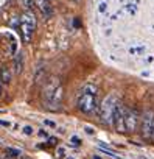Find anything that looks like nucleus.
<instances>
[{"instance_id": "nucleus-4", "label": "nucleus", "mask_w": 154, "mask_h": 159, "mask_svg": "<svg viewBox=\"0 0 154 159\" xmlns=\"http://www.w3.org/2000/svg\"><path fill=\"white\" fill-rule=\"evenodd\" d=\"M36 16L31 10H25V13L22 14L20 17V34H22V39L25 44H30L33 36H34V30H36Z\"/></svg>"}, {"instance_id": "nucleus-3", "label": "nucleus", "mask_w": 154, "mask_h": 159, "mask_svg": "<svg viewBox=\"0 0 154 159\" xmlns=\"http://www.w3.org/2000/svg\"><path fill=\"white\" fill-rule=\"evenodd\" d=\"M118 98L115 94H109L103 98V102L100 103L98 106V117H100V122L106 126H111L112 125V119H114V112H115V108L118 105Z\"/></svg>"}, {"instance_id": "nucleus-8", "label": "nucleus", "mask_w": 154, "mask_h": 159, "mask_svg": "<svg viewBox=\"0 0 154 159\" xmlns=\"http://www.w3.org/2000/svg\"><path fill=\"white\" fill-rule=\"evenodd\" d=\"M33 3L41 11L44 19H50L53 16V7L50 5V0H33Z\"/></svg>"}, {"instance_id": "nucleus-13", "label": "nucleus", "mask_w": 154, "mask_h": 159, "mask_svg": "<svg viewBox=\"0 0 154 159\" xmlns=\"http://www.w3.org/2000/svg\"><path fill=\"white\" fill-rule=\"evenodd\" d=\"M22 131H24V134H27V136H31L34 131H33V126H30V125H25L24 128H22Z\"/></svg>"}, {"instance_id": "nucleus-2", "label": "nucleus", "mask_w": 154, "mask_h": 159, "mask_svg": "<svg viewBox=\"0 0 154 159\" xmlns=\"http://www.w3.org/2000/svg\"><path fill=\"white\" fill-rule=\"evenodd\" d=\"M98 88L95 84H86L78 94L76 108L83 114H94L98 109Z\"/></svg>"}, {"instance_id": "nucleus-6", "label": "nucleus", "mask_w": 154, "mask_h": 159, "mask_svg": "<svg viewBox=\"0 0 154 159\" xmlns=\"http://www.w3.org/2000/svg\"><path fill=\"white\" fill-rule=\"evenodd\" d=\"M125 116H126V106L121 102H118L114 112V119H112V126L118 133H125Z\"/></svg>"}, {"instance_id": "nucleus-15", "label": "nucleus", "mask_w": 154, "mask_h": 159, "mask_svg": "<svg viewBox=\"0 0 154 159\" xmlns=\"http://www.w3.org/2000/svg\"><path fill=\"white\" fill-rule=\"evenodd\" d=\"M44 125H47V126H50V128H56V123H55L53 120H48V119L44 120Z\"/></svg>"}, {"instance_id": "nucleus-17", "label": "nucleus", "mask_w": 154, "mask_h": 159, "mask_svg": "<svg viewBox=\"0 0 154 159\" xmlns=\"http://www.w3.org/2000/svg\"><path fill=\"white\" fill-rule=\"evenodd\" d=\"M48 143L50 145H56L58 143V139L56 137H48Z\"/></svg>"}, {"instance_id": "nucleus-19", "label": "nucleus", "mask_w": 154, "mask_h": 159, "mask_svg": "<svg viewBox=\"0 0 154 159\" xmlns=\"http://www.w3.org/2000/svg\"><path fill=\"white\" fill-rule=\"evenodd\" d=\"M39 136H47V133H45V131L42 129V131H39Z\"/></svg>"}, {"instance_id": "nucleus-18", "label": "nucleus", "mask_w": 154, "mask_h": 159, "mask_svg": "<svg viewBox=\"0 0 154 159\" xmlns=\"http://www.w3.org/2000/svg\"><path fill=\"white\" fill-rule=\"evenodd\" d=\"M84 129H86V133H87V134H94V133H95V131H94V129H92L90 126H86Z\"/></svg>"}, {"instance_id": "nucleus-23", "label": "nucleus", "mask_w": 154, "mask_h": 159, "mask_svg": "<svg viewBox=\"0 0 154 159\" xmlns=\"http://www.w3.org/2000/svg\"><path fill=\"white\" fill-rule=\"evenodd\" d=\"M94 159H101V157H98V156H95V157H94Z\"/></svg>"}, {"instance_id": "nucleus-22", "label": "nucleus", "mask_w": 154, "mask_h": 159, "mask_svg": "<svg viewBox=\"0 0 154 159\" xmlns=\"http://www.w3.org/2000/svg\"><path fill=\"white\" fill-rule=\"evenodd\" d=\"M0 95H2V83H0Z\"/></svg>"}, {"instance_id": "nucleus-1", "label": "nucleus", "mask_w": 154, "mask_h": 159, "mask_svg": "<svg viewBox=\"0 0 154 159\" xmlns=\"http://www.w3.org/2000/svg\"><path fill=\"white\" fill-rule=\"evenodd\" d=\"M62 98H64V88L61 86L59 80L50 78L42 89V102L45 108L50 111H59Z\"/></svg>"}, {"instance_id": "nucleus-12", "label": "nucleus", "mask_w": 154, "mask_h": 159, "mask_svg": "<svg viewBox=\"0 0 154 159\" xmlns=\"http://www.w3.org/2000/svg\"><path fill=\"white\" fill-rule=\"evenodd\" d=\"M70 143L73 145V147H81V139L78 137V136H72V139H70Z\"/></svg>"}, {"instance_id": "nucleus-24", "label": "nucleus", "mask_w": 154, "mask_h": 159, "mask_svg": "<svg viewBox=\"0 0 154 159\" xmlns=\"http://www.w3.org/2000/svg\"><path fill=\"white\" fill-rule=\"evenodd\" d=\"M65 159H75V157H65Z\"/></svg>"}, {"instance_id": "nucleus-7", "label": "nucleus", "mask_w": 154, "mask_h": 159, "mask_svg": "<svg viewBox=\"0 0 154 159\" xmlns=\"http://www.w3.org/2000/svg\"><path fill=\"white\" fill-rule=\"evenodd\" d=\"M139 120H140V114H139L135 109L126 108V116H125V131H128V133H134V131L137 129Z\"/></svg>"}, {"instance_id": "nucleus-16", "label": "nucleus", "mask_w": 154, "mask_h": 159, "mask_svg": "<svg viewBox=\"0 0 154 159\" xmlns=\"http://www.w3.org/2000/svg\"><path fill=\"white\" fill-rule=\"evenodd\" d=\"M0 126H7V128H10V126H13V123L8 122V120H0Z\"/></svg>"}, {"instance_id": "nucleus-11", "label": "nucleus", "mask_w": 154, "mask_h": 159, "mask_svg": "<svg viewBox=\"0 0 154 159\" xmlns=\"http://www.w3.org/2000/svg\"><path fill=\"white\" fill-rule=\"evenodd\" d=\"M5 151H7V154L11 156V157H19V156L22 154V150H19V148H13V147H8Z\"/></svg>"}, {"instance_id": "nucleus-14", "label": "nucleus", "mask_w": 154, "mask_h": 159, "mask_svg": "<svg viewBox=\"0 0 154 159\" xmlns=\"http://www.w3.org/2000/svg\"><path fill=\"white\" fill-rule=\"evenodd\" d=\"M56 156L61 159V157H65V148L64 147H58V150H56Z\"/></svg>"}, {"instance_id": "nucleus-5", "label": "nucleus", "mask_w": 154, "mask_h": 159, "mask_svg": "<svg viewBox=\"0 0 154 159\" xmlns=\"http://www.w3.org/2000/svg\"><path fill=\"white\" fill-rule=\"evenodd\" d=\"M152 128H154V111L146 109L140 116V133H142L143 139L151 140V137H152Z\"/></svg>"}, {"instance_id": "nucleus-25", "label": "nucleus", "mask_w": 154, "mask_h": 159, "mask_svg": "<svg viewBox=\"0 0 154 159\" xmlns=\"http://www.w3.org/2000/svg\"><path fill=\"white\" fill-rule=\"evenodd\" d=\"M0 142H2V139H0Z\"/></svg>"}, {"instance_id": "nucleus-21", "label": "nucleus", "mask_w": 154, "mask_h": 159, "mask_svg": "<svg viewBox=\"0 0 154 159\" xmlns=\"http://www.w3.org/2000/svg\"><path fill=\"white\" fill-rule=\"evenodd\" d=\"M151 140H154V128H152V137H151Z\"/></svg>"}, {"instance_id": "nucleus-10", "label": "nucleus", "mask_w": 154, "mask_h": 159, "mask_svg": "<svg viewBox=\"0 0 154 159\" xmlns=\"http://www.w3.org/2000/svg\"><path fill=\"white\" fill-rule=\"evenodd\" d=\"M11 80H13V70L8 66H2L0 67V83L10 84Z\"/></svg>"}, {"instance_id": "nucleus-20", "label": "nucleus", "mask_w": 154, "mask_h": 159, "mask_svg": "<svg viewBox=\"0 0 154 159\" xmlns=\"http://www.w3.org/2000/svg\"><path fill=\"white\" fill-rule=\"evenodd\" d=\"M20 159H31V157H28V156H22Z\"/></svg>"}, {"instance_id": "nucleus-9", "label": "nucleus", "mask_w": 154, "mask_h": 159, "mask_svg": "<svg viewBox=\"0 0 154 159\" xmlns=\"http://www.w3.org/2000/svg\"><path fill=\"white\" fill-rule=\"evenodd\" d=\"M24 67H25V55L22 52H19L13 58V72L14 73H20Z\"/></svg>"}]
</instances>
